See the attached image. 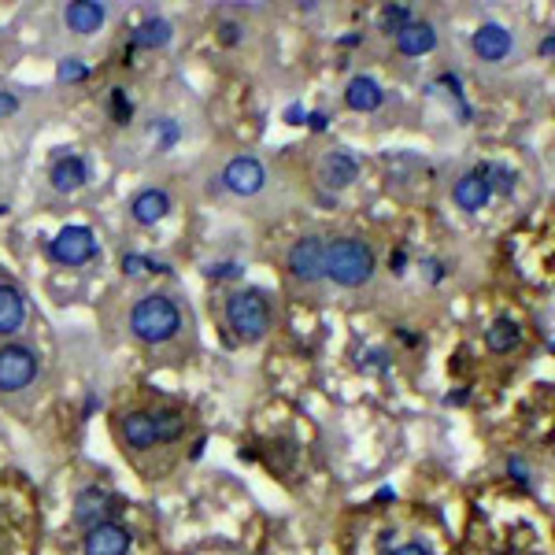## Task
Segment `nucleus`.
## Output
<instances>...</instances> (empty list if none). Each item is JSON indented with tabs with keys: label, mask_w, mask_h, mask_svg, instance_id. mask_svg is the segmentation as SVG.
<instances>
[{
	"label": "nucleus",
	"mask_w": 555,
	"mask_h": 555,
	"mask_svg": "<svg viewBox=\"0 0 555 555\" xmlns=\"http://www.w3.org/2000/svg\"><path fill=\"white\" fill-rule=\"evenodd\" d=\"M119 434H122L126 444L137 448V451L160 444V441H156V426H153V411H130V415H122Z\"/></svg>",
	"instance_id": "nucleus-15"
},
{
	"label": "nucleus",
	"mask_w": 555,
	"mask_h": 555,
	"mask_svg": "<svg viewBox=\"0 0 555 555\" xmlns=\"http://www.w3.org/2000/svg\"><path fill=\"white\" fill-rule=\"evenodd\" d=\"M360 370H389V352L374 348L367 356H360Z\"/></svg>",
	"instance_id": "nucleus-29"
},
{
	"label": "nucleus",
	"mask_w": 555,
	"mask_h": 555,
	"mask_svg": "<svg viewBox=\"0 0 555 555\" xmlns=\"http://www.w3.org/2000/svg\"><path fill=\"white\" fill-rule=\"evenodd\" d=\"M48 256L63 267H82L89 260L100 256V244H96V234L89 226H63V230L48 241Z\"/></svg>",
	"instance_id": "nucleus-6"
},
{
	"label": "nucleus",
	"mask_w": 555,
	"mask_h": 555,
	"mask_svg": "<svg viewBox=\"0 0 555 555\" xmlns=\"http://www.w3.org/2000/svg\"><path fill=\"white\" fill-rule=\"evenodd\" d=\"M341 45H344V48H356V45H363V34H344Z\"/></svg>",
	"instance_id": "nucleus-40"
},
{
	"label": "nucleus",
	"mask_w": 555,
	"mask_h": 555,
	"mask_svg": "<svg viewBox=\"0 0 555 555\" xmlns=\"http://www.w3.org/2000/svg\"><path fill=\"white\" fill-rule=\"evenodd\" d=\"M130 548H134V534L119 522H100L86 529V537H82L86 555H130Z\"/></svg>",
	"instance_id": "nucleus-8"
},
{
	"label": "nucleus",
	"mask_w": 555,
	"mask_h": 555,
	"mask_svg": "<svg viewBox=\"0 0 555 555\" xmlns=\"http://www.w3.org/2000/svg\"><path fill=\"white\" fill-rule=\"evenodd\" d=\"M226 326L237 334V341L256 344L270 330V300L263 289H237L226 296Z\"/></svg>",
	"instance_id": "nucleus-3"
},
{
	"label": "nucleus",
	"mask_w": 555,
	"mask_h": 555,
	"mask_svg": "<svg viewBox=\"0 0 555 555\" xmlns=\"http://www.w3.org/2000/svg\"><path fill=\"white\" fill-rule=\"evenodd\" d=\"M153 426H156V441H178L186 430V415L174 408H160L153 411Z\"/></svg>",
	"instance_id": "nucleus-22"
},
{
	"label": "nucleus",
	"mask_w": 555,
	"mask_h": 555,
	"mask_svg": "<svg viewBox=\"0 0 555 555\" xmlns=\"http://www.w3.org/2000/svg\"><path fill=\"white\" fill-rule=\"evenodd\" d=\"M389 555H430V548H426V544H400Z\"/></svg>",
	"instance_id": "nucleus-36"
},
{
	"label": "nucleus",
	"mask_w": 555,
	"mask_h": 555,
	"mask_svg": "<svg viewBox=\"0 0 555 555\" xmlns=\"http://www.w3.org/2000/svg\"><path fill=\"white\" fill-rule=\"evenodd\" d=\"M389 500H396V493H393V489H377L374 503H389Z\"/></svg>",
	"instance_id": "nucleus-42"
},
{
	"label": "nucleus",
	"mask_w": 555,
	"mask_h": 555,
	"mask_svg": "<svg viewBox=\"0 0 555 555\" xmlns=\"http://www.w3.org/2000/svg\"><path fill=\"white\" fill-rule=\"evenodd\" d=\"M108 104H112V119L119 122V126H126L134 119V100L126 96V89H112V96H108Z\"/></svg>",
	"instance_id": "nucleus-26"
},
{
	"label": "nucleus",
	"mask_w": 555,
	"mask_h": 555,
	"mask_svg": "<svg viewBox=\"0 0 555 555\" xmlns=\"http://www.w3.org/2000/svg\"><path fill=\"white\" fill-rule=\"evenodd\" d=\"M122 270L130 274V278H141L145 270H156V274H170V267H167V263L145 260V256H137V252H126V256H122Z\"/></svg>",
	"instance_id": "nucleus-24"
},
{
	"label": "nucleus",
	"mask_w": 555,
	"mask_h": 555,
	"mask_svg": "<svg viewBox=\"0 0 555 555\" xmlns=\"http://www.w3.org/2000/svg\"><path fill=\"white\" fill-rule=\"evenodd\" d=\"M344 104L352 112H377L385 104V93H382V86L370 79V74H356V79L344 86Z\"/></svg>",
	"instance_id": "nucleus-14"
},
{
	"label": "nucleus",
	"mask_w": 555,
	"mask_h": 555,
	"mask_svg": "<svg viewBox=\"0 0 555 555\" xmlns=\"http://www.w3.org/2000/svg\"><path fill=\"white\" fill-rule=\"evenodd\" d=\"M470 48L477 56H482L485 63H500V60H508L511 56V48H515V37L500 27V22H482V27L474 30L470 37Z\"/></svg>",
	"instance_id": "nucleus-11"
},
{
	"label": "nucleus",
	"mask_w": 555,
	"mask_h": 555,
	"mask_svg": "<svg viewBox=\"0 0 555 555\" xmlns=\"http://www.w3.org/2000/svg\"><path fill=\"white\" fill-rule=\"evenodd\" d=\"M393 537H396V534H393V529H385V534H382V541H377V544H382V548L389 551V544H393Z\"/></svg>",
	"instance_id": "nucleus-45"
},
{
	"label": "nucleus",
	"mask_w": 555,
	"mask_h": 555,
	"mask_svg": "<svg viewBox=\"0 0 555 555\" xmlns=\"http://www.w3.org/2000/svg\"><path fill=\"white\" fill-rule=\"evenodd\" d=\"M63 19H67V27L74 34H96L100 27H104L108 12H104V4H96V0H74V4H67Z\"/></svg>",
	"instance_id": "nucleus-16"
},
{
	"label": "nucleus",
	"mask_w": 555,
	"mask_h": 555,
	"mask_svg": "<svg viewBox=\"0 0 555 555\" xmlns=\"http://www.w3.org/2000/svg\"><path fill=\"white\" fill-rule=\"evenodd\" d=\"M170 37H174V27H170L167 19H145L141 27L134 30L130 48H167Z\"/></svg>",
	"instance_id": "nucleus-21"
},
{
	"label": "nucleus",
	"mask_w": 555,
	"mask_h": 555,
	"mask_svg": "<svg viewBox=\"0 0 555 555\" xmlns=\"http://www.w3.org/2000/svg\"><path fill=\"white\" fill-rule=\"evenodd\" d=\"M156 126H160V145H163V148H170L174 141L182 137V130H178V122H174V119H163V122H156Z\"/></svg>",
	"instance_id": "nucleus-31"
},
{
	"label": "nucleus",
	"mask_w": 555,
	"mask_h": 555,
	"mask_svg": "<svg viewBox=\"0 0 555 555\" xmlns=\"http://www.w3.org/2000/svg\"><path fill=\"white\" fill-rule=\"evenodd\" d=\"M222 186L230 189L234 196H256L267 186V170H263V163L256 156H237V160L226 163Z\"/></svg>",
	"instance_id": "nucleus-9"
},
{
	"label": "nucleus",
	"mask_w": 555,
	"mask_h": 555,
	"mask_svg": "<svg viewBox=\"0 0 555 555\" xmlns=\"http://www.w3.org/2000/svg\"><path fill=\"white\" fill-rule=\"evenodd\" d=\"M396 48L403 56H426L437 48V30L430 22H408V27L396 34Z\"/></svg>",
	"instance_id": "nucleus-19"
},
{
	"label": "nucleus",
	"mask_w": 555,
	"mask_h": 555,
	"mask_svg": "<svg viewBox=\"0 0 555 555\" xmlns=\"http://www.w3.org/2000/svg\"><path fill=\"white\" fill-rule=\"evenodd\" d=\"M126 508V500L119 493H112L108 485H86L79 496H74V526H82V529H93L100 522H115V515Z\"/></svg>",
	"instance_id": "nucleus-4"
},
{
	"label": "nucleus",
	"mask_w": 555,
	"mask_h": 555,
	"mask_svg": "<svg viewBox=\"0 0 555 555\" xmlns=\"http://www.w3.org/2000/svg\"><path fill=\"white\" fill-rule=\"evenodd\" d=\"M408 22H415L408 4H385V8H382V30H385V34H400L403 27H408Z\"/></svg>",
	"instance_id": "nucleus-23"
},
{
	"label": "nucleus",
	"mask_w": 555,
	"mask_h": 555,
	"mask_svg": "<svg viewBox=\"0 0 555 555\" xmlns=\"http://www.w3.org/2000/svg\"><path fill=\"white\" fill-rule=\"evenodd\" d=\"M15 112H19V96L8 93V89H0V119H8V115H15Z\"/></svg>",
	"instance_id": "nucleus-32"
},
{
	"label": "nucleus",
	"mask_w": 555,
	"mask_h": 555,
	"mask_svg": "<svg viewBox=\"0 0 555 555\" xmlns=\"http://www.w3.org/2000/svg\"><path fill=\"white\" fill-rule=\"evenodd\" d=\"M377 270L374 248L360 237H337L326 244V278L341 289H363Z\"/></svg>",
	"instance_id": "nucleus-1"
},
{
	"label": "nucleus",
	"mask_w": 555,
	"mask_h": 555,
	"mask_svg": "<svg viewBox=\"0 0 555 555\" xmlns=\"http://www.w3.org/2000/svg\"><path fill=\"white\" fill-rule=\"evenodd\" d=\"M89 182V167L82 156H60L53 163V189L56 193H79Z\"/></svg>",
	"instance_id": "nucleus-18"
},
{
	"label": "nucleus",
	"mask_w": 555,
	"mask_h": 555,
	"mask_svg": "<svg viewBox=\"0 0 555 555\" xmlns=\"http://www.w3.org/2000/svg\"><path fill=\"white\" fill-rule=\"evenodd\" d=\"M56 79L60 82H86L89 79V67L82 63V60H60V67H56Z\"/></svg>",
	"instance_id": "nucleus-27"
},
{
	"label": "nucleus",
	"mask_w": 555,
	"mask_h": 555,
	"mask_svg": "<svg viewBox=\"0 0 555 555\" xmlns=\"http://www.w3.org/2000/svg\"><path fill=\"white\" fill-rule=\"evenodd\" d=\"M426 267H430V282H441V278H444V263H437V260H426Z\"/></svg>",
	"instance_id": "nucleus-38"
},
{
	"label": "nucleus",
	"mask_w": 555,
	"mask_h": 555,
	"mask_svg": "<svg viewBox=\"0 0 555 555\" xmlns=\"http://www.w3.org/2000/svg\"><path fill=\"white\" fill-rule=\"evenodd\" d=\"M400 341H403V344H411V348L418 344V337H415V334H408V330H400Z\"/></svg>",
	"instance_id": "nucleus-44"
},
{
	"label": "nucleus",
	"mask_w": 555,
	"mask_h": 555,
	"mask_svg": "<svg viewBox=\"0 0 555 555\" xmlns=\"http://www.w3.org/2000/svg\"><path fill=\"white\" fill-rule=\"evenodd\" d=\"M304 119H308V112H304V108H300V104H289V108H286V122L300 126V122H304Z\"/></svg>",
	"instance_id": "nucleus-37"
},
{
	"label": "nucleus",
	"mask_w": 555,
	"mask_h": 555,
	"mask_svg": "<svg viewBox=\"0 0 555 555\" xmlns=\"http://www.w3.org/2000/svg\"><path fill=\"white\" fill-rule=\"evenodd\" d=\"M304 122L311 126V130H315V134H322V130H326V126H330V119H326V112H311V115H308Z\"/></svg>",
	"instance_id": "nucleus-35"
},
{
	"label": "nucleus",
	"mask_w": 555,
	"mask_h": 555,
	"mask_svg": "<svg viewBox=\"0 0 555 555\" xmlns=\"http://www.w3.org/2000/svg\"><path fill=\"white\" fill-rule=\"evenodd\" d=\"M289 270L300 282H322L326 278V241L322 237H300L289 248Z\"/></svg>",
	"instance_id": "nucleus-7"
},
{
	"label": "nucleus",
	"mask_w": 555,
	"mask_h": 555,
	"mask_svg": "<svg viewBox=\"0 0 555 555\" xmlns=\"http://www.w3.org/2000/svg\"><path fill=\"white\" fill-rule=\"evenodd\" d=\"M130 215L137 226H156L170 215V193L167 189H141L130 204Z\"/></svg>",
	"instance_id": "nucleus-13"
},
{
	"label": "nucleus",
	"mask_w": 555,
	"mask_h": 555,
	"mask_svg": "<svg viewBox=\"0 0 555 555\" xmlns=\"http://www.w3.org/2000/svg\"><path fill=\"white\" fill-rule=\"evenodd\" d=\"M551 53H555V37L548 34V37L541 41V56H551Z\"/></svg>",
	"instance_id": "nucleus-41"
},
{
	"label": "nucleus",
	"mask_w": 555,
	"mask_h": 555,
	"mask_svg": "<svg viewBox=\"0 0 555 555\" xmlns=\"http://www.w3.org/2000/svg\"><path fill=\"white\" fill-rule=\"evenodd\" d=\"M508 474L515 477V482H518L522 489H529V467H526L522 456H511V460H508Z\"/></svg>",
	"instance_id": "nucleus-30"
},
{
	"label": "nucleus",
	"mask_w": 555,
	"mask_h": 555,
	"mask_svg": "<svg viewBox=\"0 0 555 555\" xmlns=\"http://www.w3.org/2000/svg\"><path fill=\"white\" fill-rule=\"evenodd\" d=\"M403 267H408V252L396 248L393 256H389V270H393V274H403Z\"/></svg>",
	"instance_id": "nucleus-34"
},
{
	"label": "nucleus",
	"mask_w": 555,
	"mask_h": 555,
	"mask_svg": "<svg viewBox=\"0 0 555 555\" xmlns=\"http://www.w3.org/2000/svg\"><path fill=\"white\" fill-rule=\"evenodd\" d=\"M22 319H27V300H22V293L15 286L0 282V337L19 334Z\"/></svg>",
	"instance_id": "nucleus-17"
},
{
	"label": "nucleus",
	"mask_w": 555,
	"mask_h": 555,
	"mask_svg": "<svg viewBox=\"0 0 555 555\" xmlns=\"http://www.w3.org/2000/svg\"><path fill=\"white\" fill-rule=\"evenodd\" d=\"M37 352L27 344H0V393H19L37 377Z\"/></svg>",
	"instance_id": "nucleus-5"
},
{
	"label": "nucleus",
	"mask_w": 555,
	"mask_h": 555,
	"mask_svg": "<svg viewBox=\"0 0 555 555\" xmlns=\"http://www.w3.org/2000/svg\"><path fill=\"white\" fill-rule=\"evenodd\" d=\"M489 189H493V193H503V196H511V189H515V170L503 167V163H489Z\"/></svg>",
	"instance_id": "nucleus-25"
},
{
	"label": "nucleus",
	"mask_w": 555,
	"mask_h": 555,
	"mask_svg": "<svg viewBox=\"0 0 555 555\" xmlns=\"http://www.w3.org/2000/svg\"><path fill=\"white\" fill-rule=\"evenodd\" d=\"M204 448H208V437H200V441L193 444V460H200V456H204Z\"/></svg>",
	"instance_id": "nucleus-43"
},
{
	"label": "nucleus",
	"mask_w": 555,
	"mask_h": 555,
	"mask_svg": "<svg viewBox=\"0 0 555 555\" xmlns=\"http://www.w3.org/2000/svg\"><path fill=\"white\" fill-rule=\"evenodd\" d=\"M467 396H470L467 389H460V393H448V396H444V403H456V408H460V403H467Z\"/></svg>",
	"instance_id": "nucleus-39"
},
{
	"label": "nucleus",
	"mask_w": 555,
	"mask_h": 555,
	"mask_svg": "<svg viewBox=\"0 0 555 555\" xmlns=\"http://www.w3.org/2000/svg\"><path fill=\"white\" fill-rule=\"evenodd\" d=\"M130 330L145 344H167L170 337H178V330H182V311L163 293L141 296L134 304V311H130Z\"/></svg>",
	"instance_id": "nucleus-2"
},
{
	"label": "nucleus",
	"mask_w": 555,
	"mask_h": 555,
	"mask_svg": "<svg viewBox=\"0 0 555 555\" xmlns=\"http://www.w3.org/2000/svg\"><path fill=\"white\" fill-rule=\"evenodd\" d=\"M241 37H244V30H241V22H234V19H222V22H219V41H222L226 48H234V45H241Z\"/></svg>",
	"instance_id": "nucleus-28"
},
{
	"label": "nucleus",
	"mask_w": 555,
	"mask_h": 555,
	"mask_svg": "<svg viewBox=\"0 0 555 555\" xmlns=\"http://www.w3.org/2000/svg\"><path fill=\"white\" fill-rule=\"evenodd\" d=\"M360 178V160L344 153V148H337V153H326L319 160V182L326 189H348L352 182Z\"/></svg>",
	"instance_id": "nucleus-12"
},
{
	"label": "nucleus",
	"mask_w": 555,
	"mask_h": 555,
	"mask_svg": "<svg viewBox=\"0 0 555 555\" xmlns=\"http://www.w3.org/2000/svg\"><path fill=\"white\" fill-rule=\"evenodd\" d=\"M204 274H208V278H237L241 267H237V263H211Z\"/></svg>",
	"instance_id": "nucleus-33"
},
{
	"label": "nucleus",
	"mask_w": 555,
	"mask_h": 555,
	"mask_svg": "<svg viewBox=\"0 0 555 555\" xmlns=\"http://www.w3.org/2000/svg\"><path fill=\"white\" fill-rule=\"evenodd\" d=\"M522 344V326L511 319V315H500L489 322L485 330V348L496 352V356H508V352H515Z\"/></svg>",
	"instance_id": "nucleus-20"
},
{
	"label": "nucleus",
	"mask_w": 555,
	"mask_h": 555,
	"mask_svg": "<svg viewBox=\"0 0 555 555\" xmlns=\"http://www.w3.org/2000/svg\"><path fill=\"white\" fill-rule=\"evenodd\" d=\"M451 200L463 208V211H482L489 200H493V189H489V163H477L470 174L456 182L451 189Z\"/></svg>",
	"instance_id": "nucleus-10"
}]
</instances>
